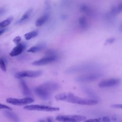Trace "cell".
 Returning a JSON list of instances; mask_svg holds the SVG:
<instances>
[{"mask_svg":"<svg viewBox=\"0 0 122 122\" xmlns=\"http://www.w3.org/2000/svg\"><path fill=\"white\" fill-rule=\"evenodd\" d=\"M5 11L6 10L4 8H0V15L3 14Z\"/></svg>","mask_w":122,"mask_h":122,"instance_id":"484cf974","label":"cell"},{"mask_svg":"<svg viewBox=\"0 0 122 122\" xmlns=\"http://www.w3.org/2000/svg\"><path fill=\"white\" fill-rule=\"evenodd\" d=\"M6 60L4 58H0V68L3 71H6Z\"/></svg>","mask_w":122,"mask_h":122,"instance_id":"7402d4cb","label":"cell"},{"mask_svg":"<svg viewBox=\"0 0 122 122\" xmlns=\"http://www.w3.org/2000/svg\"><path fill=\"white\" fill-rule=\"evenodd\" d=\"M111 107L115 108L122 109V104H114L111 105Z\"/></svg>","mask_w":122,"mask_h":122,"instance_id":"d4e9b609","label":"cell"},{"mask_svg":"<svg viewBox=\"0 0 122 122\" xmlns=\"http://www.w3.org/2000/svg\"><path fill=\"white\" fill-rule=\"evenodd\" d=\"M42 72L41 71H27L16 72L15 77L17 79H21L24 77L36 78L41 75Z\"/></svg>","mask_w":122,"mask_h":122,"instance_id":"52a82bcc","label":"cell"},{"mask_svg":"<svg viewBox=\"0 0 122 122\" xmlns=\"http://www.w3.org/2000/svg\"><path fill=\"white\" fill-rule=\"evenodd\" d=\"M49 18L48 14L43 15L39 17L35 21V25L37 27H40L47 21Z\"/></svg>","mask_w":122,"mask_h":122,"instance_id":"2e32d148","label":"cell"},{"mask_svg":"<svg viewBox=\"0 0 122 122\" xmlns=\"http://www.w3.org/2000/svg\"><path fill=\"white\" fill-rule=\"evenodd\" d=\"M47 121H48V122H53V121L52 120V119L50 118H47Z\"/></svg>","mask_w":122,"mask_h":122,"instance_id":"83f0119b","label":"cell"},{"mask_svg":"<svg viewBox=\"0 0 122 122\" xmlns=\"http://www.w3.org/2000/svg\"><path fill=\"white\" fill-rule=\"evenodd\" d=\"M34 100L33 98L28 97L22 99L8 98L6 99V102L8 103L18 106L29 104L34 102Z\"/></svg>","mask_w":122,"mask_h":122,"instance_id":"8992f818","label":"cell"},{"mask_svg":"<svg viewBox=\"0 0 122 122\" xmlns=\"http://www.w3.org/2000/svg\"><path fill=\"white\" fill-rule=\"evenodd\" d=\"M32 11V9H30L28 10H27L22 16V17L20 18V21H24L26 20H27L30 16L31 13Z\"/></svg>","mask_w":122,"mask_h":122,"instance_id":"ffe728a7","label":"cell"},{"mask_svg":"<svg viewBox=\"0 0 122 122\" xmlns=\"http://www.w3.org/2000/svg\"><path fill=\"white\" fill-rule=\"evenodd\" d=\"M0 109H6V110H12L11 107L7 106L6 105H5V104L0 103Z\"/></svg>","mask_w":122,"mask_h":122,"instance_id":"603a6c76","label":"cell"},{"mask_svg":"<svg viewBox=\"0 0 122 122\" xmlns=\"http://www.w3.org/2000/svg\"><path fill=\"white\" fill-rule=\"evenodd\" d=\"M5 31V29H1V30H0V35L2 34L4 31Z\"/></svg>","mask_w":122,"mask_h":122,"instance_id":"4316f807","label":"cell"},{"mask_svg":"<svg viewBox=\"0 0 122 122\" xmlns=\"http://www.w3.org/2000/svg\"><path fill=\"white\" fill-rule=\"evenodd\" d=\"M24 109L28 111H38L43 112H56L60 110L58 107H51L44 105L40 104H33L26 105L24 107Z\"/></svg>","mask_w":122,"mask_h":122,"instance_id":"3957f363","label":"cell"},{"mask_svg":"<svg viewBox=\"0 0 122 122\" xmlns=\"http://www.w3.org/2000/svg\"><path fill=\"white\" fill-rule=\"evenodd\" d=\"M112 119L109 116H103L97 118L85 120L84 122H111Z\"/></svg>","mask_w":122,"mask_h":122,"instance_id":"4fadbf2b","label":"cell"},{"mask_svg":"<svg viewBox=\"0 0 122 122\" xmlns=\"http://www.w3.org/2000/svg\"><path fill=\"white\" fill-rule=\"evenodd\" d=\"M10 110H7L5 111V114L7 117L14 122H19L20 119L18 116L14 112H11Z\"/></svg>","mask_w":122,"mask_h":122,"instance_id":"5bb4252c","label":"cell"},{"mask_svg":"<svg viewBox=\"0 0 122 122\" xmlns=\"http://www.w3.org/2000/svg\"><path fill=\"white\" fill-rule=\"evenodd\" d=\"M41 85L51 93L56 91L59 87V85L55 82H47L43 83Z\"/></svg>","mask_w":122,"mask_h":122,"instance_id":"7c38bea8","label":"cell"},{"mask_svg":"<svg viewBox=\"0 0 122 122\" xmlns=\"http://www.w3.org/2000/svg\"><path fill=\"white\" fill-rule=\"evenodd\" d=\"M55 98L57 101L86 105H94L98 103V101L93 99H84L77 96L71 93H61L57 94Z\"/></svg>","mask_w":122,"mask_h":122,"instance_id":"6da1fadb","label":"cell"},{"mask_svg":"<svg viewBox=\"0 0 122 122\" xmlns=\"http://www.w3.org/2000/svg\"><path fill=\"white\" fill-rule=\"evenodd\" d=\"M57 59H58V57L56 55V54H52V55H48V56L45 57L41 58L39 60L34 61L32 63V64L34 66L44 65L56 61Z\"/></svg>","mask_w":122,"mask_h":122,"instance_id":"ba28073f","label":"cell"},{"mask_svg":"<svg viewBox=\"0 0 122 122\" xmlns=\"http://www.w3.org/2000/svg\"><path fill=\"white\" fill-rule=\"evenodd\" d=\"M86 119V116L80 115H59L56 118V120L60 122H81Z\"/></svg>","mask_w":122,"mask_h":122,"instance_id":"7a4b0ae2","label":"cell"},{"mask_svg":"<svg viewBox=\"0 0 122 122\" xmlns=\"http://www.w3.org/2000/svg\"><path fill=\"white\" fill-rule=\"evenodd\" d=\"M103 75L101 72H92L90 73L85 74L76 78V81L80 82H91L97 80Z\"/></svg>","mask_w":122,"mask_h":122,"instance_id":"277c9868","label":"cell"},{"mask_svg":"<svg viewBox=\"0 0 122 122\" xmlns=\"http://www.w3.org/2000/svg\"><path fill=\"white\" fill-rule=\"evenodd\" d=\"M38 34V32L36 30H34L32 31H30L26 33L24 35L25 39L26 40H30L35 37H36Z\"/></svg>","mask_w":122,"mask_h":122,"instance_id":"d6986e66","label":"cell"},{"mask_svg":"<svg viewBox=\"0 0 122 122\" xmlns=\"http://www.w3.org/2000/svg\"><path fill=\"white\" fill-rule=\"evenodd\" d=\"M99 66L98 65L92 63H88L81 64L75 67H73L70 69L69 71L71 72H80V71H87L94 70L96 69L99 68Z\"/></svg>","mask_w":122,"mask_h":122,"instance_id":"5b68a950","label":"cell"},{"mask_svg":"<svg viewBox=\"0 0 122 122\" xmlns=\"http://www.w3.org/2000/svg\"><path fill=\"white\" fill-rule=\"evenodd\" d=\"M26 48L25 44L22 43H20L13 48L10 53V55L11 57H15L20 54Z\"/></svg>","mask_w":122,"mask_h":122,"instance_id":"8fae6325","label":"cell"},{"mask_svg":"<svg viewBox=\"0 0 122 122\" xmlns=\"http://www.w3.org/2000/svg\"><path fill=\"white\" fill-rule=\"evenodd\" d=\"M21 38L20 36H17L13 40V41L16 44H18L20 43V41H21Z\"/></svg>","mask_w":122,"mask_h":122,"instance_id":"cb8c5ba5","label":"cell"},{"mask_svg":"<svg viewBox=\"0 0 122 122\" xmlns=\"http://www.w3.org/2000/svg\"><path fill=\"white\" fill-rule=\"evenodd\" d=\"M83 90L86 94L92 98V99L96 100V99L97 98V95L92 89L88 87H84L83 88Z\"/></svg>","mask_w":122,"mask_h":122,"instance_id":"ac0fdd59","label":"cell"},{"mask_svg":"<svg viewBox=\"0 0 122 122\" xmlns=\"http://www.w3.org/2000/svg\"><path fill=\"white\" fill-rule=\"evenodd\" d=\"M120 82L121 80L120 79L112 78L102 81L99 83V86L101 88L113 87L119 85Z\"/></svg>","mask_w":122,"mask_h":122,"instance_id":"9c48e42d","label":"cell"},{"mask_svg":"<svg viewBox=\"0 0 122 122\" xmlns=\"http://www.w3.org/2000/svg\"><path fill=\"white\" fill-rule=\"evenodd\" d=\"M20 84L23 95L27 97L31 95L30 91L25 81L23 80H21L20 81Z\"/></svg>","mask_w":122,"mask_h":122,"instance_id":"9a60e30c","label":"cell"},{"mask_svg":"<svg viewBox=\"0 0 122 122\" xmlns=\"http://www.w3.org/2000/svg\"><path fill=\"white\" fill-rule=\"evenodd\" d=\"M45 47V44L43 43H41L39 44H38L37 45L32 46L30 47V49H29L27 50V51L28 52H31V53H35L36 52H38L42 50Z\"/></svg>","mask_w":122,"mask_h":122,"instance_id":"e0dca14e","label":"cell"},{"mask_svg":"<svg viewBox=\"0 0 122 122\" xmlns=\"http://www.w3.org/2000/svg\"><path fill=\"white\" fill-rule=\"evenodd\" d=\"M13 20L12 17H9L8 19L1 21L0 22V27L4 28L8 26L12 21Z\"/></svg>","mask_w":122,"mask_h":122,"instance_id":"44dd1931","label":"cell"},{"mask_svg":"<svg viewBox=\"0 0 122 122\" xmlns=\"http://www.w3.org/2000/svg\"><path fill=\"white\" fill-rule=\"evenodd\" d=\"M34 92L36 95L42 100H47L50 98L51 92L41 85L36 87L34 89Z\"/></svg>","mask_w":122,"mask_h":122,"instance_id":"30bf717a","label":"cell"}]
</instances>
